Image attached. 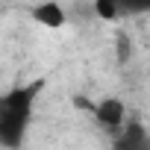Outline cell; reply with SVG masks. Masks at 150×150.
<instances>
[{"label": "cell", "instance_id": "6da1fadb", "mask_svg": "<svg viewBox=\"0 0 150 150\" xmlns=\"http://www.w3.org/2000/svg\"><path fill=\"white\" fill-rule=\"evenodd\" d=\"M91 115H94V121H97L103 129H124V124H127V106H124V100H118V97H103V100H97L94 109H91Z\"/></svg>", "mask_w": 150, "mask_h": 150}, {"label": "cell", "instance_id": "7a4b0ae2", "mask_svg": "<svg viewBox=\"0 0 150 150\" xmlns=\"http://www.w3.org/2000/svg\"><path fill=\"white\" fill-rule=\"evenodd\" d=\"M33 21L47 27V30H62L68 15H65V6L56 3V0H41V3L33 9Z\"/></svg>", "mask_w": 150, "mask_h": 150}, {"label": "cell", "instance_id": "3957f363", "mask_svg": "<svg viewBox=\"0 0 150 150\" xmlns=\"http://www.w3.org/2000/svg\"><path fill=\"white\" fill-rule=\"evenodd\" d=\"M94 12L100 21H115L121 15V3L118 0H94Z\"/></svg>", "mask_w": 150, "mask_h": 150}]
</instances>
